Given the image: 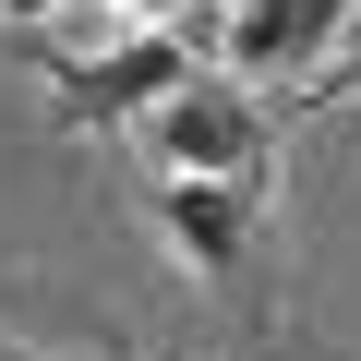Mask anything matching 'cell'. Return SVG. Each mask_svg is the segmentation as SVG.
Returning <instances> with one entry per match:
<instances>
[{
  "instance_id": "6da1fadb",
  "label": "cell",
  "mask_w": 361,
  "mask_h": 361,
  "mask_svg": "<svg viewBox=\"0 0 361 361\" xmlns=\"http://www.w3.org/2000/svg\"><path fill=\"white\" fill-rule=\"evenodd\" d=\"M133 145L157 157V180H265V109H253V85L229 73H193L180 97H157L145 121H133Z\"/></svg>"
},
{
  "instance_id": "7a4b0ae2",
  "label": "cell",
  "mask_w": 361,
  "mask_h": 361,
  "mask_svg": "<svg viewBox=\"0 0 361 361\" xmlns=\"http://www.w3.org/2000/svg\"><path fill=\"white\" fill-rule=\"evenodd\" d=\"M205 61H193V37L180 25H133V37H109V49H85V61H49V109H61V133H121V121H145L157 97H180Z\"/></svg>"
},
{
  "instance_id": "3957f363",
  "label": "cell",
  "mask_w": 361,
  "mask_h": 361,
  "mask_svg": "<svg viewBox=\"0 0 361 361\" xmlns=\"http://www.w3.org/2000/svg\"><path fill=\"white\" fill-rule=\"evenodd\" d=\"M361 37V0H229V73L241 85H313Z\"/></svg>"
},
{
  "instance_id": "277c9868",
  "label": "cell",
  "mask_w": 361,
  "mask_h": 361,
  "mask_svg": "<svg viewBox=\"0 0 361 361\" xmlns=\"http://www.w3.org/2000/svg\"><path fill=\"white\" fill-rule=\"evenodd\" d=\"M253 217H265V180H157V229H169V253L205 289H241Z\"/></svg>"
},
{
  "instance_id": "5b68a950",
  "label": "cell",
  "mask_w": 361,
  "mask_h": 361,
  "mask_svg": "<svg viewBox=\"0 0 361 361\" xmlns=\"http://www.w3.org/2000/svg\"><path fill=\"white\" fill-rule=\"evenodd\" d=\"M349 97H361V37H349V49L313 73V109H349Z\"/></svg>"
},
{
  "instance_id": "8992f818",
  "label": "cell",
  "mask_w": 361,
  "mask_h": 361,
  "mask_svg": "<svg viewBox=\"0 0 361 361\" xmlns=\"http://www.w3.org/2000/svg\"><path fill=\"white\" fill-rule=\"evenodd\" d=\"M73 0H0V25H61Z\"/></svg>"
},
{
  "instance_id": "52a82bcc",
  "label": "cell",
  "mask_w": 361,
  "mask_h": 361,
  "mask_svg": "<svg viewBox=\"0 0 361 361\" xmlns=\"http://www.w3.org/2000/svg\"><path fill=\"white\" fill-rule=\"evenodd\" d=\"M109 13H133V25H180L193 0H109Z\"/></svg>"
},
{
  "instance_id": "ba28073f",
  "label": "cell",
  "mask_w": 361,
  "mask_h": 361,
  "mask_svg": "<svg viewBox=\"0 0 361 361\" xmlns=\"http://www.w3.org/2000/svg\"><path fill=\"white\" fill-rule=\"evenodd\" d=\"M0 361H49V349H25V337H0Z\"/></svg>"
}]
</instances>
